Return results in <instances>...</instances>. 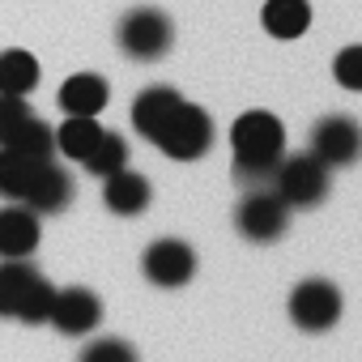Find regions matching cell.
Masks as SVG:
<instances>
[{
  "label": "cell",
  "mask_w": 362,
  "mask_h": 362,
  "mask_svg": "<svg viewBox=\"0 0 362 362\" xmlns=\"http://www.w3.org/2000/svg\"><path fill=\"white\" fill-rule=\"evenodd\" d=\"M230 149H235V179L252 188H264L273 166L286 153V128L273 111H243L230 124Z\"/></svg>",
  "instance_id": "obj_1"
},
{
  "label": "cell",
  "mask_w": 362,
  "mask_h": 362,
  "mask_svg": "<svg viewBox=\"0 0 362 362\" xmlns=\"http://www.w3.org/2000/svg\"><path fill=\"white\" fill-rule=\"evenodd\" d=\"M56 286L30 260H0V320L47 324Z\"/></svg>",
  "instance_id": "obj_2"
},
{
  "label": "cell",
  "mask_w": 362,
  "mask_h": 362,
  "mask_svg": "<svg viewBox=\"0 0 362 362\" xmlns=\"http://www.w3.org/2000/svg\"><path fill=\"white\" fill-rule=\"evenodd\" d=\"M269 188L281 197L286 209H315L328 197V166L311 153H281L269 175Z\"/></svg>",
  "instance_id": "obj_3"
},
{
  "label": "cell",
  "mask_w": 362,
  "mask_h": 362,
  "mask_svg": "<svg viewBox=\"0 0 362 362\" xmlns=\"http://www.w3.org/2000/svg\"><path fill=\"white\" fill-rule=\"evenodd\" d=\"M115 43L132 60H162L170 52V43H175V22L153 5L128 9L119 18V26H115Z\"/></svg>",
  "instance_id": "obj_4"
},
{
  "label": "cell",
  "mask_w": 362,
  "mask_h": 362,
  "mask_svg": "<svg viewBox=\"0 0 362 362\" xmlns=\"http://www.w3.org/2000/svg\"><path fill=\"white\" fill-rule=\"evenodd\" d=\"M214 115L197 103H179V111L170 115L166 132L158 136V149L175 162H197L214 149Z\"/></svg>",
  "instance_id": "obj_5"
},
{
  "label": "cell",
  "mask_w": 362,
  "mask_h": 362,
  "mask_svg": "<svg viewBox=\"0 0 362 362\" xmlns=\"http://www.w3.org/2000/svg\"><path fill=\"white\" fill-rule=\"evenodd\" d=\"M341 311H345L341 290L328 277H307L290 290V320L303 332H328L341 320Z\"/></svg>",
  "instance_id": "obj_6"
},
{
  "label": "cell",
  "mask_w": 362,
  "mask_h": 362,
  "mask_svg": "<svg viewBox=\"0 0 362 362\" xmlns=\"http://www.w3.org/2000/svg\"><path fill=\"white\" fill-rule=\"evenodd\" d=\"M290 226V209L281 205V197L273 188H252L239 209H235V230L247 243H277Z\"/></svg>",
  "instance_id": "obj_7"
},
{
  "label": "cell",
  "mask_w": 362,
  "mask_h": 362,
  "mask_svg": "<svg viewBox=\"0 0 362 362\" xmlns=\"http://www.w3.org/2000/svg\"><path fill=\"white\" fill-rule=\"evenodd\" d=\"M141 273L158 290H179L197 277V252L184 239H153L141 256Z\"/></svg>",
  "instance_id": "obj_8"
},
{
  "label": "cell",
  "mask_w": 362,
  "mask_h": 362,
  "mask_svg": "<svg viewBox=\"0 0 362 362\" xmlns=\"http://www.w3.org/2000/svg\"><path fill=\"white\" fill-rule=\"evenodd\" d=\"M307 153L315 162H324L328 170L332 166H354L358 153H362V128L354 124V115H324L311 128V149Z\"/></svg>",
  "instance_id": "obj_9"
},
{
  "label": "cell",
  "mask_w": 362,
  "mask_h": 362,
  "mask_svg": "<svg viewBox=\"0 0 362 362\" xmlns=\"http://www.w3.org/2000/svg\"><path fill=\"white\" fill-rule=\"evenodd\" d=\"M47 324L64 337H86L103 324V298L90 290V286H69V290H56L52 294V307H47Z\"/></svg>",
  "instance_id": "obj_10"
},
{
  "label": "cell",
  "mask_w": 362,
  "mask_h": 362,
  "mask_svg": "<svg viewBox=\"0 0 362 362\" xmlns=\"http://www.w3.org/2000/svg\"><path fill=\"white\" fill-rule=\"evenodd\" d=\"M22 205L35 209L39 218H43V214H64V209L73 205V175H69L56 158H47V162L39 166V175L30 179Z\"/></svg>",
  "instance_id": "obj_11"
},
{
  "label": "cell",
  "mask_w": 362,
  "mask_h": 362,
  "mask_svg": "<svg viewBox=\"0 0 362 362\" xmlns=\"http://www.w3.org/2000/svg\"><path fill=\"white\" fill-rule=\"evenodd\" d=\"M39 239H43V226L35 209H26L22 201L0 209V260H30Z\"/></svg>",
  "instance_id": "obj_12"
},
{
  "label": "cell",
  "mask_w": 362,
  "mask_h": 362,
  "mask_svg": "<svg viewBox=\"0 0 362 362\" xmlns=\"http://www.w3.org/2000/svg\"><path fill=\"white\" fill-rule=\"evenodd\" d=\"M179 103H184V98H179V90H170V86H145L136 94V103H132V128L149 145H158V136L166 132V124L179 111Z\"/></svg>",
  "instance_id": "obj_13"
},
{
  "label": "cell",
  "mask_w": 362,
  "mask_h": 362,
  "mask_svg": "<svg viewBox=\"0 0 362 362\" xmlns=\"http://www.w3.org/2000/svg\"><path fill=\"white\" fill-rule=\"evenodd\" d=\"M149 201H153L149 179L141 170H132V166H124V170H115V175L103 179V205L115 218H136V214L149 209Z\"/></svg>",
  "instance_id": "obj_14"
},
{
  "label": "cell",
  "mask_w": 362,
  "mask_h": 362,
  "mask_svg": "<svg viewBox=\"0 0 362 362\" xmlns=\"http://www.w3.org/2000/svg\"><path fill=\"white\" fill-rule=\"evenodd\" d=\"M56 98H60L64 115H98L107 107V98H111V86L98 73H73V77H64Z\"/></svg>",
  "instance_id": "obj_15"
},
{
  "label": "cell",
  "mask_w": 362,
  "mask_h": 362,
  "mask_svg": "<svg viewBox=\"0 0 362 362\" xmlns=\"http://www.w3.org/2000/svg\"><path fill=\"white\" fill-rule=\"evenodd\" d=\"M47 158H30L13 145H0V197H9V201H22L26 188H30V179L39 175Z\"/></svg>",
  "instance_id": "obj_16"
},
{
  "label": "cell",
  "mask_w": 362,
  "mask_h": 362,
  "mask_svg": "<svg viewBox=\"0 0 362 362\" xmlns=\"http://www.w3.org/2000/svg\"><path fill=\"white\" fill-rule=\"evenodd\" d=\"M98 136H103L98 115H64V124L56 128V149L64 158H73V162H86L94 153Z\"/></svg>",
  "instance_id": "obj_17"
},
{
  "label": "cell",
  "mask_w": 362,
  "mask_h": 362,
  "mask_svg": "<svg viewBox=\"0 0 362 362\" xmlns=\"http://www.w3.org/2000/svg\"><path fill=\"white\" fill-rule=\"evenodd\" d=\"M260 22L273 39H298L311 26V5L307 0H264Z\"/></svg>",
  "instance_id": "obj_18"
},
{
  "label": "cell",
  "mask_w": 362,
  "mask_h": 362,
  "mask_svg": "<svg viewBox=\"0 0 362 362\" xmlns=\"http://www.w3.org/2000/svg\"><path fill=\"white\" fill-rule=\"evenodd\" d=\"M39 77H43V69H39V60H35L30 52H22V47L0 52V94L26 98V94L39 86Z\"/></svg>",
  "instance_id": "obj_19"
},
{
  "label": "cell",
  "mask_w": 362,
  "mask_h": 362,
  "mask_svg": "<svg viewBox=\"0 0 362 362\" xmlns=\"http://www.w3.org/2000/svg\"><path fill=\"white\" fill-rule=\"evenodd\" d=\"M81 166H86L90 175H98V179H107V175L124 170V166H128V141H124L119 132H107V128H103V136H98L94 153H90Z\"/></svg>",
  "instance_id": "obj_20"
},
{
  "label": "cell",
  "mask_w": 362,
  "mask_h": 362,
  "mask_svg": "<svg viewBox=\"0 0 362 362\" xmlns=\"http://www.w3.org/2000/svg\"><path fill=\"white\" fill-rule=\"evenodd\" d=\"M13 149H22V153H30V158H52L56 153V128L52 124H43L39 115H30L18 132H13V141H9Z\"/></svg>",
  "instance_id": "obj_21"
},
{
  "label": "cell",
  "mask_w": 362,
  "mask_h": 362,
  "mask_svg": "<svg viewBox=\"0 0 362 362\" xmlns=\"http://www.w3.org/2000/svg\"><path fill=\"white\" fill-rule=\"evenodd\" d=\"M77 362H141V358H136V349L124 337H94L77 354Z\"/></svg>",
  "instance_id": "obj_22"
},
{
  "label": "cell",
  "mask_w": 362,
  "mask_h": 362,
  "mask_svg": "<svg viewBox=\"0 0 362 362\" xmlns=\"http://www.w3.org/2000/svg\"><path fill=\"white\" fill-rule=\"evenodd\" d=\"M30 115H35V111H30L26 98H18V94H0V145H9L13 132H18Z\"/></svg>",
  "instance_id": "obj_23"
},
{
  "label": "cell",
  "mask_w": 362,
  "mask_h": 362,
  "mask_svg": "<svg viewBox=\"0 0 362 362\" xmlns=\"http://www.w3.org/2000/svg\"><path fill=\"white\" fill-rule=\"evenodd\" d=\"M332 73H337V81H341L345 90H362V47H358V43L345 47V52L337 56Z\"/></svg>",
  "instance_id": "obj_24"
}]
</instances>
